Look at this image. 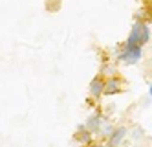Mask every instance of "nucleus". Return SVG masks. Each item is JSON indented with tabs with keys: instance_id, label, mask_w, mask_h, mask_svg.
Returning <instances> with one entry per match:
<instances>
[{
	"instance_id": "9b49d317",
	"label": "nucleus",
	"mask_w": 152,
	"mask_h": 147,
	"mask_svg": "<svg viewBox=\"0 0 152 147\" xmlns=\"http://www.w3.org/2000/svg\"><path fill=\"white\" fill-rule=\"evenodd\" d=\"M148 96L152 98V85H150V88H148Z\"/></svg>"
},
{
	"instance_id": "0eeeda50",
	"label": "nucleus",
	"mask_w": 152,
	"mask_h": 147,
	"mask_svg": "<svg viewBox=\"0 0 152 147\" xmlns=\"http://www.w3.org/2000/svg\"><path fill=\"white\" fill-rule=\"evenodd\" d=\"M92 136H94V134H90L88 131H86V127H84L83 123H81V125L77 127V131H75V134H73V140L77 142L79 145L86 147V145H88V143L92 142Z\"/></svg>"
},
{
	"instance_id": "6e6552de",
	"label": "nucleus",
	"mask_w": 152,
	"mask_h": 147,
	"mask_svg": "<svg viewBox=\"0 0 152 147\" xmlns=\"http://www.w3.org/2000/svg\"><path fill=\"white\" fill-rule=\"evenodd\" d=\"M112 131H114V125L108 120H104L103 118V121H101V125H99V131H97V136H101V138H108L112 134Z\"/></svg>"
},
{
	"instance_id": "f03ea898",
	"label": "nucleus",
	"mask_w": 152,
	"mask_h": 147,
	"mask_svg": "<svg viewBox=\"0 0 152 147\" xmlns=\"http://www.w3.org/2000/svg\"><path fill=\"white\" fill-rule=\"evenodd\" d=\"M141 57H143V48L141 46H126L123 42L117 52V61H121L123 64H134Z\"/></svg>"
},
{
	"instance_id": "423d86ee",
	"label": "nucleus",
	"mask_w": 152,
	"mask_h": 147,
	"mask_svg": "<svg viewBox=\"0 0 152 147\" xmlns=\"http://www.w3.org/2000/svg\"><path fill=\"white\" fill-rule=\"evenodd\" d=\"M103 121V116L99 114V112H92V114L86 118V121L83 123V125L86 127V131H88L90 134H97V131H99V125Z\"/></svg>"
},
{
	"instance_id": "39448f33",
	"label": "nucleus",
	"mask_w": 152,
	"mask_h": 147,
	"mask_svg": "<svg viewBox=\"0 0 152 147\" xmlns=\"http://www.w3.org/2000/svg\"><path fill=\"white\" fill-rule=\"evenodd\" d=\"M103 92H104V79L101 75H95L88 85V94L94 99H99L103 96Z\"/></svg>"
},
{
	"instance_id": "7ed1b4c3",
	"label": "nucleus",
	"mask_w": 152,
	"mask_h": 147,
	"mask_svg": "<svg viewBox=\"0 0 152 147\" xmlns=\"http://www.w3.org/2000/svg\"><path fill=\"white\" fill-rule=\"evenodd\" d=\"M128 138V129L125 125H119V127H114L112 134L106 138V147H123L125 140Z\"/></svg>"
},
{
	"instance_id": "f257e3e1",
	"label": "nucleus",
	"mask_w": 152,
	"mask_h": 147,
	"mask_svg": "<svg viewBox=\"0 0 152 147\" xmlns=\"http://www.w3.org/2000/svg\"><path fill=\"white\" fill-rule=\"evenodd\" d=\"M150 39V30L147 24H143V22H136V24L132 26V31H130V35L126 37L125 44L126 46H141L143 48V44H147Z\"/></svg>"
},
{
	"instance_id": "1a4fd4ad",
	"label": "nucleus",
	"mask_w": 152,
	"mask_h": 147,
	"mask_svg": "<svg viewBox=\"0 0 152 147\" xmlns=\"http://www.w3.org/2000/svg\"><path fill=\"white\" fill-rule=\"evenodd\" d=\"M128 136H132L136 140H141V138H143V131H141V129H132V131H128Z\"/></svg>"
},
{
	"instance_id": "9d476101",
	"label": "nucleus",
	"mask_w": 152,
	"mask_h": 147,
	"mask_svg": "<svg viewBox=\"0 0 152 147\" xmlns=\"http://www.w3.org/2000/svg\"><path fill=\"white\" fill-rule=\"evenodd\" d=\"M86 147H106V145H104V143H99V142H90Z\"/></svg>"
},
{
	"instance_id": "20e7f679",
	"label": "nucleus",
	"mask_w": 152,
	"mask_h": 147,
	"mask_svg": "<svg viewBox=\"0 0 152 147\" xmlns=\"http://www.w3.org/2000/svg\"><path fill=\"white\" fill-rule=\"evenodd\" d=\"M123 90V81L115 75H110L108 79H104V92L103 96H112V94H119Z\"/></svg>"
}]
</instances>
